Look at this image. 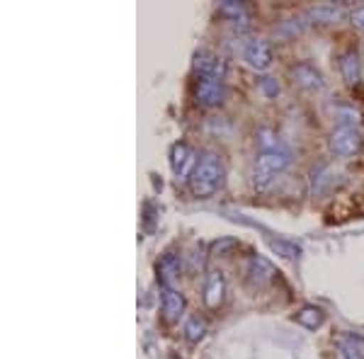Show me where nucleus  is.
Listing matches in <instances>:
<instances>
[{
    "label": "nucleus",
    "mask_w": 364,
    "mask_h": 359,
    "mask_svg": "<svg viewBox=\"0 0 364 359\" xmlns=\"http://www.w3.org/2000/svg\"><path fill=\"white\" fill-rule=\"evenodd\" d=\"M243 56H245V61H248L250 68L267 70L269 66H272V44L265 42V39H252V42L245 46Z\"/></svg>",
    "instance_id": "nucleus-6"
},
{
    "label": "nucleus",
    "mask_w": 364,
    "mask_h": 359,
    "mask_svg": "<svg viewBox=\"0 0 364 359\" xmlns=\"http://www.w3.org/2000/svg\"><path fill=\"white\" fill-rule=\"evenodd\" d=\"M233 245H236V240L226 238V240H221V243H214V252H219V255H224V250L233 248Z\"/></svg>",
    "instance_id": "nucleus-21"
},
{
    "label": "nucleus",
    "mask_w": 364,
    "mask_h": 359,
    "mask_svg": "<svg viewBox=\"0 0 364 359\" xmlns=\"http://www.w3.org/2000/svg\"><path fill=\"white\" fill-rule=\"evenodd\" d=\"M291 75H294V83L301 85L304 90H314V92H321L326 87V80H323L321 70L311 63H296L291 68Z\"/></svg>",
    "instance_id": "nucleus-7"
},
{
    "label": "nucleus",
    "mask_w": 364,
    "mask_h": 359,
    "mask_svg": "<svg viewBox=\"0 0 364 359\" xmlns=\"http://www.w3.org/2000/svg\"><path fill=\"white\" fill-rule=\"evenodd\" d=\"M170 156H173V158H170V163H173V170H175V175H178V178H185L190 166H197L195 153H192V149L187 144H175Z\"/></svg>",
    "instance_id": "nucleus-11"
},
{
    "label": "nucleus",
    "mask_w": 364,
    "mask_h": 359,
    "mask_svg": "<svg viewBox=\"0 0 364 359\" xmlns=\"http://www.w3.org/2000/svg\"><path fill=\"white\" fill-rule=\"evenodd\" d=\"M267 243H269V248L277 252L279 257H284V260H294V257L301 255L299 245H296V243H291V240H284V238H269Z\"/></svg>",
    "instance_id": "nucleus-17"
},
{
    "label": "nucleus",
    "mask_w": 364,
    "mask_h": 359,
    "mask_svg": "<svg viewBox=\"0 0 364 359\" xmlns=\"http://www.w3.org/2000/svg\"><path fill=\"white\" fill-rule=\"evenodd\" d=\"M345 17V10L340 5H333V3H321V5H314L309 10V20L314 22H323V25H331V22H340Z\"/></svg>",
    "instance_id": "nucleus-12"
},
{
    "label": "nucleus",
    "mask_w": 364,
    "mask_h": 359,
    "mask_svg": "<svg viewBox=\"0 0 364 359\" xmlns=\"http://www.w3.org/2000/svg\"><path fill=\"white\" fill-rule=\"evenodd\" d=\"M224 291H226V282L221 272H209L207 282H204V304L207 309H219L224 301Z\"/></svg>",
    "instance_id": "nucleus-9"
},
{
    "label": "nucleus",
    "mask_w": 364,
    "mask_h": 359,
    "mask_svg": "<svg viewBox=\"0 0 364 359\" xmlns=\"http://www.w3.org/2000/svg\"><path fill=\"white\" fill-rule=\"evenodd\" d=\"M340 352H343V359H364V338H360V335L343 338Z\"/></svg>",
    "instance_id": "nucleus-16"
},
{
    "label": "nucleus",
    "mask_w": 364,
    "mask_h": 359,
    "mask_svg": "<svg viewBox=\"0 0 364 359\" xmlns=\"http://www.w3.org/2000/svg\"><path fill=\"white\" fill-rule=\"evenodd\" d=\"M291 163V156L282 149H262L257 153L255 163H252V187L257 192H265L279 173H284Z\"/></svg>",
    "instance_id": "nucleus-1"
},
{
    "label": "nucleus",
    "mask_w": 364,
    "mask_h": 359,
    "mask_svg": "<svg viewBox=\"0 0 364 359\" xmlns=\"http://www.w3.org/2000/svg\"><path fill=\"white\" fill-rule=\"evenodd\" d=\"M221 182H224V166H221V161L214 153H204L190 175L192 194L199 199H207L219 190Z\"/></svg>",
    "instance_id": "nucleus-2"
},
{
    "label": "nucleus",
    "mask_w": 364,
    "mask_h": 359,
    "mask_svg": "<svg viewBox=\"0 0 364 359\" xmlns=\"http://www.w3.org/2000/svg\"><path fill=\"white\" fill-rule=\"evenodd\" d=\"M262 90H265L267 95H277V92H279L277 80H274V78H265V80H262Z\"/></svg>",
    "instance_id": "nucleus-20"
},
{
    "label": "nucleus",
    "mask_w": 364,
    "mask_h": 359,
    "mask_svg": "<svg viewBox=\"0 0 364 359\" xmlns=\"http://www.w3.org/2000/svg\"><path fill=\"white\" fill-rule=\"evenodd\" d=\"M195 70L199 73V78H214V80H224L226 75V63L221 56H216L214 51H197L195 54Z\"/></svg>",
    "instance_id": "nucleus-4"
},
{
    "label": "nucleus",
    "mask_w": 364,
    "mask_h": 359,
    "mask_svg": "<svg viewBox=\"0 0 364 359\" xmlns=\"http://www.w3.org/2000/svg\"><path fill=\"white\" fill-rule=\"evenodd\" d=\"M340 73H343V80L348 85L360 83V56L355 51H345L340 56Z\"/></svg>",
    "instance_id": "nucleus-13"
},
{
    "label": "nucleus",
    "mask_w": 364,
    "mask_h": 359,
    "mask_svg": "<svg viewBox=\"0 0 364 359\" xmlns=\"http://www.w3.org/2000/svg\"><path fill=\"white\" fill-rule=\"evenodd\" d=\"M328 146H331L333 156L352 158V156H357V153L362 151V134L357 132L352 124H343V127H338L336 132L331 134Z\"/></svg>",
    "instance_id": "nucleus-3"
},
{
    "label": "nucleus",
    "mask_w": 364,
    "mask_h": 359,
    "mask_svg": "<svg viewBox=\"0 0 364 359\" xmlns=\"http://www.w3.org/2000/svg\"><path fill=\"white\" fill-rule=\"evenodd\" d=\"M272 277H274L272 262L265 260V257H257V255H255V257H250V262H248V279H250V284H252V286L262 289V286L272 282Z\"/></svg>",
    "instance_id": "nucleus-10"
},
{
    "label": "nucleus",
    "mask_w": 364,
    "mask_h": 359,
    "mask_svg": "<svg viewBox=\"0 0 364 359\" xmlns=\"http://www.w3.org/2000/svg\"><path fill=\"white\" fill-rule=\"evenodd\" d=\"M161 301H163V316H166L168 323H175L185 311V299H182L180 291H175L173 286L161 284Z\"/></svg>",
    "instance_id": "nucleus-8"
},
{
    "label": "nucleus",
    "mask_w": 364,
    "mask_h": 359,
    "mask_svg": "<svg viewBox=\"0 0 364 359\" xmlns=\"http://www.w3.org/2000/svg\"><path fill=\"white\" fill-rule=\"evenodd\" d=\"M323 321H326V316H323V311L316 309V306H304V309L296 314V323H301V326L309 328V331H316V328H321Z\"/></svg>",
    "instance_id": "nucleus-15"
},
{
    "label": "nucleus",
    "mask_w": 364,
    "mask_h": 359,
    "mask_svg": "<svg viewBox=\"0 0 364 359\" xmlns=\"http://www.w3.org/2000/svg\"><path fill=\"white\" fill-rule=\"evenodd\" d=\"M161 274H163V284H173V279L180 274V262H178V257H173V255H168L166 260L161 262Z\"/></svg>",
    "instance_id": "nucleus-18"
},
{
    "label": "nucleus",
    "mask_w": 364,
    "mask_h": 359,
    "mask_svg": "<svg viewBox=\"0 0 364 359\" xmlns=\"http://www.w3.org/2000/svg\"><path fill=\"white\" fill-rule=\"evenodd\" d=\"M195 97L199 105L204 107H216V105L224 102L226 97V87L224 80H214V78H199L195 87Z\"/></svg>",
    "instance_id": "nucleus-5"
},
{
    "label": "nucleus",
    "mask_w": 364,
    "mask_h": 359,
    "mask_svg": "<svg viewBox=\"0 0 364 359\" xmlns=\"http://www.w3.org/2000/svg\"><path fill=\"white\" fill-rule=\"evenodd\" d=\"M352 22L360 29H364V8H357L355 13H352Z\"/></svg>",
    "instance_id": "nucleus-22"
},
{
    "label": "nucleus",
    "mask_w": 364,
    "mask_h": 359,
    "mask_svg": "<svg viewBox=\"0 0 364 359\" xmlns=\"http://www.w3.org/2000/svg\"><path fill=\"white\" fill-rule=\"evenodd\" d=\"M219 15H224L226 20L236 22V25H243V27L250 25L248 10H245L243 3H236V0H224V3L219 5Z\"/></svg>",
    "instance_id": "nucleus-14"
},
{
    "label": "nucleus",
    "mask_w": 364,
    "mask_h": 359,
    "mask_svg": "<svg viewBox=\"0 0 364 359\" xmlns=\"http://www.w3.org/2000/svg\"><path fill=\"white\" fill-rule=\"evenodd\" d=\"M204 331H207V326H204V321H199V318H190L185 326V335L190 343H199V340L204 338Z\"/></svg>",
    "instance_id": "nucleus-19"
}]
</instances>
